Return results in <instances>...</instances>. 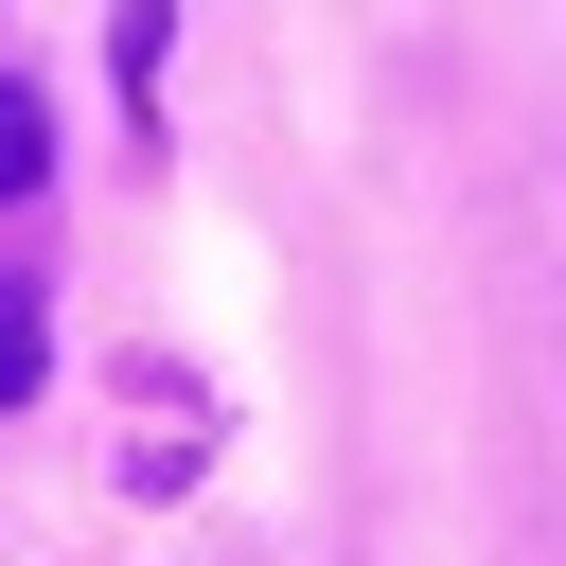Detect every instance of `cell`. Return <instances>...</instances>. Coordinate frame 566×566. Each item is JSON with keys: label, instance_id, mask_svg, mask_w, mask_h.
Segmentation results:
<instances>
[{"label": "cell", "instance_id": "obj_2", "mask_svg": "<svg viewBox=\"0 0 566 566\" xmlns=\"http://www.w3.org/2000/svg\"><path fill=\"white\" fill-rule=\"evenodd\" d=\"M53 371V301H35V265H0V407Z\"/></svg>", "mask_w": 566, "mask_h": 566}, {"label": "cell", "instance_id": "obj_1", "mask_svg": "<svg viewBox=\"0 0 566 566\" xmlns=\"http://www.w3.org/2000/svg\"><path fill=\"white\" fill-rule=\"evenodd\" d=\"M35 177H53V88H18V71H0V212H18Z\"/></svg>", "mask_w": 566, "mask_h": 566}, {"label": "cell", "instance_id": "obj_3", "mask_svg": "<svg viewBox=\"0 0 566 566\" xmlns=\"http://www.w3.org/2000/svg\"><path fill=\"white\" fill-rule=\"evenodd\" d=\"M159 53H177V0H124V106L159 124Z\"/></svg>", "mask_w": 566, "mask_h": 566}]
</instances>
